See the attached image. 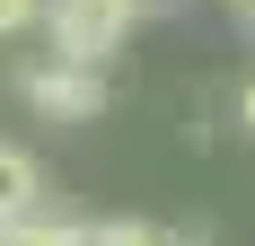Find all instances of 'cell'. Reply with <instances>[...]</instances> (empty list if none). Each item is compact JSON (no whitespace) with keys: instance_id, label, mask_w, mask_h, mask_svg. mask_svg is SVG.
Masks as SVG:
<instances>
[{"instance_id":"obj_1","label":"cell","mask_w":255,"mask_h":246,"mask_svg":"<svg viewBox=\"0 0 255 246\" xmlns=\"http://www.w3.org/2000/svg\"><path fill=\"white\" fill-rule=\"evenodd\" d=\"M150 0H44V44L71 62H115Z\"/></svg>"},{"instance_id":"obj_2","label":"cell","mask_w":255,"mask_h":246,"mask_svg":"<svg viewBox=\"0 0 255 246\" xmlns=\"http://www.w3.org/2000/svg\"><path fill=\"white\" fill-rule=\"evenodd\" d=\"M18 97L44 123H97L106 115V62H71V53H44L18 71Z\"/></svg>"},{"instance_id":"obj_3","label":"cell","mask_w":255,"mask_h":246,"mask_svg":"<svg viewBox=\"0 0 255 246\" xmlns=\"http://www.w3.org/2000/svg\"><path fill=\"white\" fill-rule=\"evenodd\" d=\"M26 211H44V167H35V149L0 141V229L26 220Z\"/></svg>"},{"instance_id":"obj_4","label":"cell","mask_w":255,"mask_h":246,"mask_svg":"<svg viewBox=\"0 0 255 246\" xmlns=\"http://www.w3.org/2000/svg\"><path fill=\"white\" fill-rule=\"evenodd\" d=\"M88 246H211V229H158V220H88Z\"/></svg>"},{"instance_id":"obj_5","label":"cell","mask_w":255,"mask_h":246,"mask_svg":"<svg viewBox=\"0 0 255 246\" xmlns=\"http://www.w3.org/2000/svg\"><path fill=\"white\" fill-rule=\"evenodd\" d=\"M0 246H88V220H62V211H26V220L0 229Z\"/></svg>"},{"instance_id":"obj_6","label":"cell","mask_w":255,"mask_h":246,"mask_svg":"<svg viewBox=\"0 0 255 246\" xmlns=\"http://www.w3.org/2000/svg\"><path fill=\"white\" fill-rule=\"evenodd\" d=\"M9 35H44V0H0V44Z\"/></svg>"},{"instance_id":"obj_7","label":"cell","mask_w":255,"mask_h":246,"mask_svg":"<svg viewBox=\"0 0 255 246\" xmlns=\"http://www.w3.org/2000/svg\"><path fill=\"white\" fill-rule=\"evenodd\" d=\"M247 123H255V79H247Z\"/></svg>"},{"instance_id":"obj_8","label":"cell","mask_w":255,"mask_h":246,"mask_svg":"<svg viewBox=\"0 0 255 246\" xmlns=\"http://www.w3.org/2000/svg\"><path fill=\"white\" fill-rule=\"evenodd\" d=\"M238 9H255V0H238Z\"/></svg>"}]
</instances>
